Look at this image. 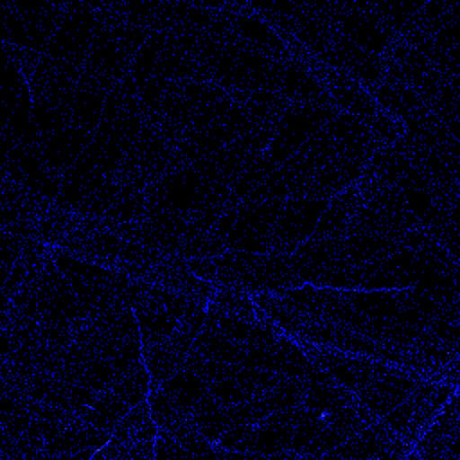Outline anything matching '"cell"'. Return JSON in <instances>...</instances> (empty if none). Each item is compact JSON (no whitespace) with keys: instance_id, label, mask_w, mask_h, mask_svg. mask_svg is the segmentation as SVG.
Returning <instances> with one entry per match:
<instances>
[{"instance_id":"8d00e7d4","label":"cell","mask_w":460,"mask_h":460,"mask_svg":"<svg viewBox=\"0 0 460 460\" xmlns=\"http://www.w3.org/2000/svg\"><path fill=\"white\" fill-rule=\"evenodd\" d=\"M257 395H261V399L270 413L288 410L293 406H300L304 402V395H305V381L280 374L277 383L271 388H268L266 392L257 394Z\"/></svg>"},{"instance_id":"4fadbf2b","label":"cell","mask_w":460,"mask_h":460,"mask_svg":"<svg viewBox=\"0 0 460 460\" xmlns=\"http://www.w3.org/2000/svg\"><path fill=\"white\" fill-rule=\"evenodd\" d=\"M408 446L381 419L350 435L345 442L331 449L323 458L341 460H397L406 458Z\"/></svg>"},{"instance_id":"60d3db41","label":"cell","mask_w":460,"mask_h":460,"mask_svg":"<svg viewBox=\"0 0 460 460\" xmlns=\"http://www.w3.org/2000/svg\"><path fill=\"white\" fill-rule=\"evenodd\" d=\"M420 5L422 4H417V2H377V4H370V9L377 16V20L394 36H397V32L419 11Z\"/></svg>"},{"instance_id":"ab89813d","label":"cell","mask_w":460,"mask_h":460,"mask_svg":"<svg viewBox=\"0 0 460 460\" xmlns=\"http://www.w3.org/2000/svg\"><path fill=\"white\" fill-rule=\"evenodd\" d=\"M165 47V34L164 32H151L147 41L140 47V50L135 54L129 75L135 83H140L147 77H153L155 65L160 58L162 49Z\"/></svg>"},{"instance_id":"d6986e66","label":"cell","mask_w":460,"mask_h":460,"mask_svg":"<svg viewBox=\"0 0 460 460\" xmlns=\"http://www.w3.org/2000/svg\"><path fill=\"white\" fill-rule=\"evenodd\" d=\"M367 164L336 155L327 165H323L313 178H309L300 190L291 198H316V199H332L336 194L343 192L347 187L358 181L363 174Z\"/></svg>"},{"instance_id":"8992f818","label":"cell","mask_w":460,"mask_h":460,"mask_svg":"<svg viewBox=\"0 0 460 460\" xmlns=\"http://www.w3.org/2000/svg\"><path fill=\"white\" fill-rule=\"evenodd\" d=\"M158 426L151 417L147 399L135 404L115 426L111 438L95 451V460H149L155 458Z\"/></svg>"},{"instance_id":"8fae6325","label":"cell","mask_w":460,"mask_h":460,"mask_svg":"<svg viewBox=\"0 0 460 460\" xmlns=\"http://www.w3.org/2000/svg\"><path fill=\"white\" fill-rule=\"evenodd\" d=\"M286 199H264L241 203L235 225L226 235L228 250L268 253L273 225Z\"/></svg>"},{"instance_id":"c3c4849f","label":"cell","mask_w":460,"mask_h":460,"mask_svg":"<svg viewBox=\"0 0 460 460\" xmlns=\"http://www.w3.org/2000/svg\"><path fill=\"white\" fill-rule=\"evenodd\" d=\"M156 295L160 298V302L164 304V307L180 322L183 316L190 314L192 311L199 309V307H205L203 304L181 295V293H176V291H171V289H165V288H160L156 286Z\"/></svg>"},{"instance_id":"f1b7e54d","label":"cell","mask_w":460,"mask_h":460,"mask_svg":"<svg viewBox=\"0 0 460 460\" xmlns=\"http://www.w3.org/2000/svg\"><path fill=\"white\" fill-rule=\"evenodd\" d=\"M192 349L205 359L237 363L241 365L246 354V345L226 336L217 329V325L207 316L201 332L196 336Z\"/></svg>"},{"instance_id":"ee69618b","label":"cell","mask_w":460,"mask_h":460,"mask_svg":"<svg viewBox=\"0 0 460 460\" xmlns=\"http://www.w3.org/2000/svg\"><path fill=\"white\" fill-rule=\"evenodd\" d=\"M208 392L226 406L239 404V402H244L253 397V392L243 381H239L235 376L212 381L208 385Z\"/></svg>"},{"instance_id":"83f0119b","label":"cell","mask_w":460,"mask_h":460,"mask_svg":"<svg viewBox=\"0 0 460 460\" xmlns=\"http://www.w3.org/2000/svg\"><path fill=\"white\" fill-rule=\"evenodd\" d=\"M361 205H363V201H361L359 190H358L356 183H352L343 192H340L332 199H329V205L323 210V214L320 216L313 235L345 237L347 226Z\"/></svg>"},{"instance_id":"4dcf8cb0","label":"cell","mask_w":460,"mask_h":460,"mask_svg":"<svg viewBox=\"0 0 460 460\" xmlns=\"http://www.w3.org/2000/svg\"><path fill=\"white\" fill-rule=\"evenodd\" d=\"M158 388L180 410H183L185 413H190L194 404L208 392V383L201 376H198L187 368H181L176 374H172L171 377H167L165 381H162Z\"/></svg>"},{"instance_id":"2e32d148","label":"cell","mask_w":460,"mask_h":460,"mask_svg":"<svg viewBox=\"0 0 460 460\" xmlns=\"http://www.w3.org/2000/svg\"><path fill=\"white\" fill-rule=\"evenodd\" d=\"M413 453H408L406 458H444L458 460V395L447 399L440 413L428 426V429L413 444Z\"/></svg>"},{"instance_id":"484cf974","label":"cell","mask_w":460,"mask_h":460,"mask_svg":"<svg viewBox=\"0 0 460 460\" xmlns=\"http://www.w3.org/2000/svg\"><path fill=\"white\" fill-rule=\"evenodd\" d=\"M108 93L110 90L106 86H102L101 83L83 74L72 99L70 124L81 129H86L90 133H95L102 119V110H104Z\"/></svg>"},{"instance_id":"3957f363","label":"cell","mask_w":460,"mask_h":460,"mask_svg":"<svg viewBox=\"0 0 460 460\" xmlns=\"http://www.w3.org/2000/svg\"><path fill=\"white\" fill-rule=\"evenodd\" d=\"M4 43L45 54L61 23L65 4H2Z\"/></svg>"},{"instance_id":"ffe728a7","label":"cell","mask_w":460,"mask_h":460,"mask_svg":"<svg viewBox=\"0 0 460 460\" xmlns=\"http://www.w3.org/2000/svg\"><path fill=\"white\" fill-rule=\"evenodd\" d=\"M316 75L325 84L331 101L338 111L350 113L359 119H368L377 113L379 106L376 104L374 97L358 81L325 65L318 68Z\"/></svg>"},{"instance_id":"681fc988","label":"cell","mask_w":460,"mask_h":460,"mask_svg":"<svg viewBox=\"0 0 460 460\" xmlns=\"http://www.w3.org/2000/svg\"><path fill=\"white\" fill-rule=\"evenodd\" d=\"M155 456L171 458V456H189L187 449L165 429H158L155 440Z\"/></svg>"},{"instance_id":"52a82bcc","label":"cell","mask_w":460,"mask_h":460,"mask_svg":"<svg viewBox=\"0 0 460 460\" xmlns=\"http://www.w3.org/2000/svg\"><path fill=\"white\" fill-rule=\"evenodd\" d=\"M133 58L135 54L126 45L117 27L113 23L97 20L83 65V74L111 92L129 74Z\"/></svg>"},{"instance_id":"836d02e7","label":"cell","mask_w":460,"mask_h":460,"mask_svg":"<svg viewBox=\"0 0 460 460\" xmlns=\"http://www.w3.org/2000/svg\"><path fill=\"white\" fill-rule=\"evenodd\" d=\"M356 399H358L356 394L340 383L327 385V383L305 381V395L302 404L313 411L325 415L329 411L352 404Z\"/></svg>"},{"instance_id":"f6af8a7d","label":"cell","mask_w":460,"mask_h":460,"mask_svg":"<svg viewBox=\"0 0 460 460\" xmlns=\"http://www.w3.org/2000/svg\"><path fill=\"white\" fill-rule=\"evenodd\" d=\"M347 437H343L340 431H336L332 426L323 422L320 431L314 435V438L305 446V449L300 453L302 460H314L323 458L331 449L345 442Z\"/></svg>"},{"instance_id":"e575fe53","label":"cell","mask_w":460,"mask_h":460,"mask_svg":"<svg viewBox=\"0 0 460 460\" xmlns=\"http://www.w3.org/2000/svg\"><path fill=\"white\" fill-rule=\"evenodd\" d=\"M411 167L413 165L408 162L404 155H401L394 146H388L377 149L363 171L385 183L399 187V183L410 172Z\"/></svg>"},{"instance_id":"e0dca14e","label":"cell","mask_w":460,"mask_h":460,"mask_svg":"<svg viewBox=\"0 0 460 460\" xmlns=\"http://www.w3.org/2000/svg\"><path fill=\"white\" fill-rule=\"evenodd\" d=\"M275 90L280 92L291 104L334 106L325 84L320 81L304 61L295 56L279 59Z\"/></svg>"},{"instance_id":"44dd1931","label":"cell","mask_w":460,"mask_h":460,"mask_svg":"<svg viewBox=\"0 0 460 460\" xmlns=\"http://www.w3.org/2000/svg\"><path fill=\"white\" fill-rule=\"evenodd\" d=\"M305 356L316 363L318 367L331 372V376L343 386H347L352 392H358L372 379L390 372L388 367L377 363V361H367V359H352L345 358L341 354L334 352H322L316 349H304Z\"/></svg>"},{"instance_id":"603a6c76","label":"cell","mask_w":460,"mask_h":460,"mask_svg":"<svg viewBox=\"0 0 460 460\" xmlns=\"http://www.w3.org/2000/svg\"><path fill=\"white\" fill-rule=\"evenodd\" d=\"M419 379L402 376L397 372H386L370 383H367L363 388H359L356 397L361 401L363 406H367L374 415L379 419L385 417L390 410H394L397 404H401L417 386Z\"/></svg>"},{"instance_id":"74e56055","label":"cell","mask_w":460,"mask_h":460,"mask_svg":"<svg viewBox=\"0 0 460 460\" xmlns=\"http://www.w3.org/2000/svg\"><path fill=\"white\" fill-rule=\"evenodd\" d=\"M146 208H147V205H146L144 190L122 185V189H120L115 203L108 210L104 221L115 223V225L138 223L144 217Z\"/></svg>"},{"instance_id":"6da1fadb","label":"cell","mask_w":460,"mask_h":460,"mask_svg":"<svg viewBox=\"0 0 460 460\" xmlns=\"http://www.w3.org/2000/svg\"><path fill=\"white\" fill-rule=\"evenodd\" d=\"M216 266L214 286L235 291H289L304 280L293 270L288 255L250 253L228 250L212 257Z\"/></svg>"},{"instance_id":"bcb514c9","label":"cell","mask_w":460,"mask_h":460,"mask_svg":"<svg viewBox=\"0 0 460 460\" xmlns=\"http://www.w3.org/2000/svg\"><path fill=\"white\" fill-rule=\"evenodd\" d=\"M92 408L97 410L106 422L115 429V426L128 415V411L133 408L131 404H128L126 401H122L117 394H113L111 390H104L99 392L95 401L92 402Z\"/></svg>"},{"instance_id":"b9f144b4","label":"cell","mask_w":460,"mask_h":460,"mask_svg":"<svg viewBox=\"0 0 460 460\" xmlns=\"http://www.w3.org/2000/svg\"><path fill=\"white\" fill-rule=\"evenodd\" d=\"M225 252H228L226 241L214 235L212 232L199 234L196 237H190L181 243L176 257L187 261V259H212L219 257Z\"/></svg>"},{"instance_id":"d6a6232c","label":"cell","mask_w":460,"mask_h":460,"mask_svg":"<svg viewBox=\"0 0 460 460\" xmlns=\"http://www.w3.org/2000/svg\"><path fill=\"white\" fill-rule=\"evenodd\" d=\"M230 97L239 101L244 106L250 120L273 124V126L279 124L282 115L291 106V102L280 92H273V90H257L246 95H230Z\"/></svg>"},{"instance_id":"9c48e42d","label":"cell","mask_w":460,"mask_h":460,"mask_svg":"<svg viewBox=\"0 0 460 460\" xmlns=\"http://www.w3.org/2000/svg\"><path fill=\"white\" fill-rule=\"evenodd\" d=\"M95 25V4H65V14L45 54L52 59L83 68Z\"/></svg>"},{"instance_id":"7dc6e473","label":"cell","mask_w":460,"mask_h":460,"mask_svg":"<svg viewBox=\"0 0 460 460\" xmlns=\"http://www.w3.org/2000/svg\"><path fill=\"white\" fill-rule=\"evenodd\" d=\"M325 419H323V413H318V411H313L307 408L305 415L302 417V420L295 426L293 429V435H291V444H289V449H293L295 453H298V458H300V453L305 449V446L314 438V435L320 431V428L323 426Z\"/></svg>"},{"instance_id":"5b68a950","label":"cell","mask_w":460,"mask_h":460,"mask_svg":"<svg viewBox=\"0 0 460 460\" xmlns=\"http://www.w3.org/2000/svg\"><path fill=\"white\" fill-rule=\"evenodd\" d=\"M221 192L232 190L210 185L192 165H183L176 169L174 172L160 178L144 190L147 207L171 210L181 214L183 217H189L210 198Z\"/></svg>"},{"instance_id":"7a4b0ae2","label":"cell","mask_w":460,"mask_h":460,"mask_svg":"<svg viewBox=\"0 0 460 460\" xmlns=\"http://www.w3.org/2000/svg\"><path fill=\"white\" fill-rule=\"evenodd\" d=\"M183 165L187 164L176 146L146 122L113 174L122 185L146 190L151 183Z\"/></svg>"},{"instance_id":"1f68e13d","label":"cell","mask_w":460,"mask_h":460,"mask_svg":"<svg viewBox=\"0 0 460 460\" xmlns=\"http://www.w3.org/2000/svg\"><path fill=\"white\" fill-rule=\"evenodd\" d=\"M189 415L194 426L199 429V433L212 444H216L219 437L225 433V429L230 426L228 406L223 404L219 399H216L210 392H207L194 404Z\"/></svg>"},{"instance_id":"ba28073f","label":"cell","mask_w":460,"mask_h":460,"mask_svg":"<svg viewBox=\"0 0 460 460\" xmlns=\"http://www.w3.org/2000/svg\"><path fill=\"white\" fill-rule=\"evenodd\" d=\"M336 113L334 106L291 104L275 128L273 140L264 151L266 156L277 165L284 164Z\"/></svg>"},{"instance_id":"7402d4cb","label":"cell","mask_w":460,"mask_h":460,"mask_svg":"<svg viewBox=\"0 0 460 460\" xmlns=\"http://www.w3.org/2000/svg\"><path fill=\"white\" fill-rule=\"evenodd\" d=\"M92 138H93V133L70 124L65 129L38 140V147L43 162L54 172L65 178V174L74 167V164L90 146Z\"/></svg>"},{"instance_id":"5bb4252c","label":"cell","mask_w":460,"mask_h":460,"mask_svg":"<svg viewBox=\"0 0 460 460\" xmlns=\"http://www.w3.org/2000/svg\"><path fill=\"white\" fill-rule=\"evenodd\" d=\"M318 59H322L325 66L358 81L365 90L368 88V92L385 77L381 56L361 49L340 32L334 34L329 49Z\"/></svg>"},{"instance_id":"9a60e30c","label":"cell","mask_w":460,"mask_h":460,"mask_svg":"<svg viewBox=\"0 0 460 460\" xmlns=\"http://www.w3.org/2000/svg\"><path fill=\"white\" fill-rule=\"evenodd\" d=\"M147 402L158 429L169 431L187 449L189 455L214 453V444L199 433L190 415L180 410L160 388L149 390Z\"/></svg>"},{"instance_id":"ac0fdd59","label":"cell","mask_w":460,"mask_h":460,"mask_svg":"<svg viewBox=\"0 0 460 460\" xmlns=\"http://www.w3.org/2000/svg\"><path fill=\"white\" fill-rule=\"evenodd\" d=\"M336 31L361 49L379 56L395 38L372 13L370 4L358 2H341V11L336 18Z\"/></svg>"},{"instance_id":"d590c367","label":"cell","mask_w":460,"mask_h":460,"mask_svg":"<svg viewBox=\"0 0 460 460\" xmlns=\"http://www.w3.org/2000/svg\"><path fill=\"white\" fill-rule=\"evenodd\" d=\"M149 385H151L149 372H147L144 361L140 359L135 365H131L129 368L119 372L115 376V381L111 383L110 390L113 394H117L122 401H126L128 404L135 406L147 399Z\"/></svg>"},{"instance_id":"4316f807","label":"cell","mask_w":460,"mask_h":460,"mask_svg":"<svg viewBox=\"0 0 460 460\" xmlns=\"http://www.w3.org/2000/svg\"><path fill=\"white\" fill-rule=\"evenodd\" d=\"M343 237H318L311 235L304 241L289 257V262L296 275L304 282H311V279L331 262L340 257V244Z\"/></svg>"},{"instance_id":"f546056e","label":"cell","mask_w":460,"mask_h":460,"mask_svg":"<svg viewBox=\"0 0 460 460\" xmlns=\"http://www.w3.org/2000/svg\"><path fill=\"white\" fill-rule=\"evenodd\" d=\"M370 95L374 97L376 104L383 108V111L390 113L401 122H404L424 106L415 90L388 79H383L376 88H372Z\"/></svg>"},{"instance_id":"30bf717a","label":"cell","mask_w":460,"mask_h":460,"mask_svg":"<svg viewBox=\"0 0 460 460\" xmlns=\"http://www.w3.org/2000/svg\"><path fill=\"white\" fill-rule=\"evenodd\" d=\"M327 205V199L286 198L273 225L268 253L291 255L304 241L313 235Z\"/></svg>"},{"instance_id":"cb8c5ba5","label":"cell","mask_w":460,"mask_h":460,"mask_svg":"<svg viewBox=\"0 0 460 460\" xmlns=\"http://www.w3.org/2000/svg\"><path fill=\"white\" fill-rule=\"evenodd\" d=\"M230 31L244 40L246 43L264 50L266 54L282 59L291 56L284 40L275 32V29L259 14H244V13H228Z\"/></svg>"},{"instance_id":"f35d334b","label":"cell","mask_w":460,"mask_h":460,"mask_svg":"<svg viewBox=\"0 0 460 460\" xmlns=\"http://www.w3.org/2000/svg\"><path fill=\"white\" fill-rule=\"evenodd\" d=\"M207 309L226 314V316L248 320V322H257L259 320L252 302L248 300V296L243 291H235V289L217 288L216 293L212 295V298L208 300Z\"/></svg>"},{"instance_id":"7bdbcfd3","label":"cell","mask_w":460,"mask_h":460,"mask_svg":"<svg viewBox=\"0 0 460 460\" xmlns=\"http://www.w3.org/2000/svg\"><path fill=\"white\" fill-rule=\"evenodd\" d=\"M365 120L368 124L372 137L376 138V142L381 147H388V146L395 144L404 135L402 122L383 110H377V113H374L372 117H368Z\"/></svg>"},{"instance_id":"d4e9b609","label":"cell","mask_w":460,"mask_h":460,"mask_svg":"<svg viewBox=\"0 0 460 460\" xmlns=\"http://www.w3.org/2000/svg\"><path fill=\"white\" fill-rule=\"evenodd\" d=\"M399 250H402L399 239L392 234H352L341 239L338 261L359 266L386 259Z\"/></svg>"},{"instance_id":"277c9868","label":"cell","mask_w":460,"mask_h":460,"mask_svg":"<svg viewBox=\"0 0 460 460\" xmlns=\"http://www.w3.org/2000/svg\"><path fill=\"white\" fill-rule=\"evenodd\" d=\"M453 392H456V386L451 383L438 385L431 381H419L413 392L401 404L381 417V420L413 447L417 438L435 420Z\"/></svg>"},{"instance_id":"7c38bea8","label":"cell","mask_w":460,"mask_h":460,"mask_svg":"<svg viewBox=\"0 0 460 460\" xmlns=\"http://www.w3.org/2000/svg\"><path fill=\"white\" fill-rule=\"evenodd\" d=\"M307 408L304 404L288 410L273 411L252 424L246 437L235 447V455L277 458L284 449H289L295 426L302 420Z\"/></svg>"}]
</instances>
